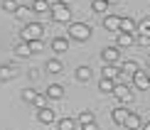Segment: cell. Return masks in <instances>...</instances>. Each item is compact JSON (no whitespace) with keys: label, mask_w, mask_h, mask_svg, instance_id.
I'll use <instances>...</instances> for the list:
<instances>
[{"label":"cell","mask_w":150,"mask_h":130,"mask_svg":"<svg viewBox=\"0 0 150 130\" xmlns=\"http://www.w3.org/2000/svg\"><path fill=\"white\" fill-rule=\"evenodd\" d=\"M42 34H45V27H42L40 22H25V27L20 30V42H35V39H42Z\"/></svg>","instance_id":"obj_1"},{"label":"cell","mask_w":150,"mask_h":130,"mask_svg":"<svg viewBox=\"0 0 150 130\" xmlns=\"http://www.w3.org/2000/svg\"><path fill=\"white\" fill-rule=\"evenodd\" d=\"M91 25H86V22H71L69 25V37L74 42H89V37H91Z\"/></svg>","instance_id":"obj_2"},{"label":"cell","mask_w":150,"mask_h":130,"mask_svg":"<svg viewBox=\"0 0 150 130\" xmlns=\"http://www.w3.org/2000/svg\"><path fill=\"white\" fill-rule=\"evenodd\" d=\"M49 17H52L54 22H59V25H71V10L67 8V5H62V3H52Z\"/></svg>","instance_id":"obj_3"},{"label":"cell","mask_w":150,"mask_h":130,"mask_svg":"<svg viewBox=\"0 0 150 130\" xmlns=\"http://www.w3.org/2000/svg\"><path fill=\"white\" fill-rule=\"evenodd\" d=\"M101 25H103V30H108V32H113V34H118V32H121V17H118V15H113V12L103 15Z\"/></svg>","instance_id":"obj_4"},{"label":"cell","mask_w":150,"mask_h":130,"mask_svg":"<svg viewBox=\"0 0 150 130\" xmlns=\"http://www.w3.org/2000/svg\"><path fill=\"white\" fill-rule=\"evenodd\" d=\"M113 98H118L121 103H130V101H133V91H130V86H126V84H116Z\"/></svg>","instance_id":"obj_5"},{"label":"cell","mask_w":150,"mask_h":130,"mask_svg":"<svg viewBox=\"0 0 150 130\" xmlns=\"http://www.w3.org/2000/svg\"><path fill=\"white\" fill-rule=\"evenodd\" d=\"M118 44H113V47H103L101 49V59H103V64H116L118 61V57H121V52H118Z\"/></svg>","instance_id":"obj_6"},{"label":"cell","mask_w":150,"mask_h":130,"mask_svg":"<svg viewBox=\"0 0 150 130\" xmlns=\"http://www.w3.org/2000/svg\"><path fill=\"white\" fill-rule=\"evenodd\" d=\"M130 113H133V110H128L126 106H116L113 110H111V118H113V123H118V125H126Z\"/></svg>","instance_id":"obj_7"},{"label":"cell","mask_w":150,"mask_h":130,"mask_svg":"<svg viewBox=\"0 0 150 130\" xmlns=\"http://www.w3.org/2000/svg\"><path fill=\"white\" fill-rule=\"evenodd\" d=\"M37 120L42 123V125H52V123H57V113H54L52 108H42V110H37Z\"/></svg>","instance_id":"obj_8"},{"label":"cell","mask_w":150,"mask_h":130,"mask_svg":"<svg viewBox=\"0 0 150 130\" xmlns=\"http://www.w3.org/2000/svg\"><path fill=\"white\" fill-rule=\"evenodd\" d=\"M133 86L135 89H150V76H148V69L145 71H135L133 74Z\"/></svg>","instance_id":"obj_9"},{"label":"cell","mask_w":150,"mask_h":130,"mask_svg":"<svg viewBox=\"0 0 150 130\" xmlns=\"http://www.w3.org/2000/svg\"><path fill=\"white\" fill-rule=\"evenodd\" d=\"M101 79H113V81H118V79H121V69H118L116 64H103Z\"/></svg>","instance_id":"obj_10"},{"label":"cell","mask_w":150,"mask_h":130,"mask_svg":"<svg viewBox=\"0 0 150 130\" xmlns=\"http://www.w3.org/2000/svg\"><path fill=\"white\" fill-rule=\"evenodd\" d=\"M52 52H57V54L69 52V39H67V37H54L52 39Z\"/></svg>","instance_id":"obj_11"},{"label":"cell","mask_w":150,"mask_h":130,"mask_svg":"<svg viewBox=\"0 0 150 130\" xmlns=\"http://www.w3.org/2000/svg\"><path fill=\"white\" fill-rule=\"evenodd\" d=\"M91 66H76V71H74V76H76L79 84H89L91 81Z\"/></svg>","instance_id":"obj_12"},{"label":"cell","mask_w":150,"mask_h":130,"mask_svg":"<svg viewBox=\"0 0 150 130\" xmlns=\"http://www.w3.org/2000/svg\"><path fill=\"white\" fill-rule=\"evenodd\" d=\"M116 44H118V47H133V44H135V34H130V32H118V34H116Z\"/></svg>","instance_id":"obj_13"},{"label":"cell","mask_w":150,"mask_h":130,"mask_svg":"<svg viewBox=\"0 0 150 130\" xmlns=\"http://www.w3.org/2000/svg\"><path fill=\"white\" fill-rule=\"evenodd\" d=\"M121 32L138 34V22H135L133 17H121Z\"/></svg>","instance_id":"obj_14"},{"label":"cell","mask_w":150,"mask_h":130,"mask_svg":"<svg viewBox=\"0 0 150 130\" xmlns=\"http://www.w3.org/2000/svg\"><path fill=\"white\" fill-rule=\"evenodd\" d=\"M15 64H0V81H10V79H15Z\"/></svg>","instance_id":"obj_15"},{"label":"cell","mask_w":150,"mask_h":130,"mask_svg":"<svg viewBox=\"0 0 150 130\" xmlns=\"http://www.w3.org/2000/svg\"><path fill=\"white\" fill-rule=\"evenodd\" d=\"M116 84L113 79H98V91L101 93H108V96H113V89H116Z\"/></svg>","instance_id":"obj_16"},{"label":"cell","mask_w":150,"mask_h":130,"mask_svg":"<svg viewBox=\"0 0 150 130\" xmlns=\"http://www.w3.org/2000/svg\"><path fill=\"white\" fill-rule=\"evenodd\" d=\"M32 10H35V15L52 12V3H49V0H35V3H32Z\"/></svg>","instance_id":"obj_17"},{"label":"cell","mask_w":150,"mask_h":130,"mask_svg":"<svg viewBox=\"0 0 150 130\" xmlns=\"http://www.w3.org/2000/svg\"><path fill=\"white\" fill-rule=\"evenodd\" d=\"M76 125H79V120L76 118H59L57 120V130H76Z\"/></svg>","instance_id":"obj_18"},{"label":"cell","mask_w":150,"mask_h":130,"mask_svg":"<svg viewBox=\"0 0 150 130\" xmlns=\"http://www.w3.org/2000/svg\"><path fill=\"white\" fill-rule=\"evenodd\" d=\"M32 15H35L32 5H20V8H17V12H15L17 20H27V22H30V17H32Z\"/></svg>","instance_id":"obj_19"},{"label":"cell","mask_w":150,"mask_h":130,"mask_svg":"<svg viewBox=\"0 0 150 130\" xmlns=\"http://www.w3.org/2000/svg\"><path fill=\"white\" fill-rule=\"evenodd\" d=\"M121 71L128 74V76H133L135 71H140V66H138V61H135V59H128V61H123V64H121Z\"/></svg>","instance_id":"obj_20"},{"label":"cell","mask_w":150,"mask_h":130,"mask_svg":"<svg viewBox=\"0 0 150 130\" xmlns=\"http://www.w3.org/2000/svg\"><path fill=\"white\" fill-rule=\"evenodd\" d=\"M45 93H47L49 98H54V101H57V98L64 96V86H62V84H49V89L45 91Z\"/></svg>","instance_id":"obj_21"},{"label":"cell","mask_w":150,"mask_h":130,"mask_svg":"<svg viewBox=\"0 0 150 130\" xmlns=\"http://www.w3.org/2000/svg\"><path fill=\"white\" fill-rule=\"evenodd\" d=\"M79 125H89V123H96V115H93V110H81L76 115Z\"/></svg>","instance_id":"obj_22"},{"label":"cell","mask_w":150,"mask_h":130,"mask_svg":"<svg viewBox=\"0 0 150 130\" xmlns=\"http://www.w3.org/2000/svg\"><path fill=\"white\" fill-rule=\"evenodd\" d=\"M108 8L111 5L106 0H91V10L93 12H101V15H108Z\"/></svg>","instance_id":"obj_23"},{"label":"cell","mask_w":150,"mask_h":130,"mask_svg":"<svg viewBox=\"0 0 150 130\" xmlns=\"http://www.w3.org/2000/svg\"><path fill=\"white\" fill-rule=\"evenodd\" d=\"M45 69H47L49 74H62V71H64V66H62L59 59H49L47 64H45Z\"/></svg>","instance_id":"obj_24"},{"label":"cell","mask_w":150,"mask_h":130,"mask_svg":"<svg viewBox=\"0 0 150 130\" xmlns=\"http://www.w3.org/2000/svg\"><path fill=\"white\" fill-rule=\"evenodd\" d=\"M126 128L128 130H140V115L138 113H130L128 120H126Z\"/></svg>","instance_id":"obj_25"},{"label":"cell","mask_w":150,"mask_h":130,"mask_svg":"<svg viewBox=\"0 0 150 130\" xmlns=\"http://www.w3.org/2000/svg\"><path fill=\"white\" fill-rule=\"evenodd\" d=\"M15 54H17V57H30L32 49H30L27 42H17V44H15Z\"/></svg>","instance_id":"obj_26"},{"label":"cell","mask_w":150,"mask_h":130,"mask_svg":"<svg viewBox=\"0 0 150 130\" xmlns=\"http://www.w3.org/2000/svg\"><path fill=\"white\" fill-rule=\"evenodd\" d=\"M32 106H35L37 110L47 108V106H49V96H47V93H37V98H35V103H32Z\"/></svg>","instance_id":"obj_27"},{"label":"cell","mask_w":150,"mask_h":130,"mask_svg":"<svg viewBox=\"0 0 150 130\" xmlns=\"http://www.w3.org/2000/svg\"><path fill=\"white\" fill-rule=\"evenodd\" d=\"M0 8H3L5 12H12V15H15L17 8H20V3H17V0H3V3H0Z\"/></svg>","instance_id":"obj_28"},{"label":"cell","mask_w":150,"mask_h":130,"mask_svg":"<svg viewBox=\"0 0 150 130\" xmlns=\"http://www.w3.org/2000/svg\"><path fill=\"white\" fill-rule=\"evenodd\" d=\"M138 34H150V17H143L138 22Z\"/></svg>","instance_id":"obj_29"},{"label":"cell","mask_w":150,"mask_h":130,"mask_svg":"<svg viewBox=\"0 0 150 130\" xmlns=\"http://www.w3.org/2000/svg\"><path fill=\"white\" fill-rule=\"evenodd\" d=\"M35 98H37V91H32V89H25L22 91V101L25 103H35Z\"/></svg>","instance_id":"obj_30"},{"label":"cell","mask_w":150,"mask_h":130,"mask_svg":"<svg viewBox=\"0 0 150 130\" xmlns=\"http://www.w3.org/2000/svg\"><path fill=\"white\" fill-rule=\"evenodd\" d=\"M135 44H140V47H150V34H135Z\"/></svg>","instance_id":"obj_31"},{"label":"cell","mask_w":150,"mask_h":130,"mask_svg":"<svg viewBox=\"0 0 150 130\" xmlns=\"http://www.w3.org/2000/svg\"><path fill=\"white\" fill-rule=\"evenodd\" d=\"M42 39H35V42H30V49H32V54H37V52H42Z\"/></svg>","instance_id":"obj_32"},{"label":"cell","mask_w":150,"mask_h":130,"mask_svg":"<svg viewBox=\"0 0 150 130\" xmlns=\"http://www.w3.org/2000/svg\"><path fill=\"white\" fill-rule=\"evenodd\" d=\"M27 74H30V79H40V69H35V66H32Z\"/></svg>","instance_id":"obj_33"},{"label":"cell","mask_w":150,"mask_h":130,"mask_svg":"<svg viewBox=\"0 0 150 130\" xmlns=\"http://www.w3.org/2000/svg\"><path fill=\"white\" fill-rule=\"evenodd\" d=\"M79 130H96V123H89V125H79Z\"/></svg>","instance_id":"obj_34"},{"label":"cell","mask_w":150,"mask_h":130,"mask_svg":"<svg viewBox=\"0 0 150 130\" xmlns=\"http://www.w3.org/2000/svg\"><path fill=\"white\" fill-rule=\"evenodd\" d=\"M57 3H62V5H67V8H69V5L74 3V0H57Z\"/></svg>","instance_id":"obj_35"},{"label":"cell","mask_w":150,"mask_h":130,"mask_svg":"<svg viewBox=\"0 0 150 130\" xmlns=\"http://www.w3.org/2000/svg\"><path fill=\"white\" fill-rule=\"evenodd\" d=\"M106 3H108V5H118V3H121V0H106Z\"/></svg>","instance_id":"obj_36"},{"label":"cell","mask_w":150,"mask_h":130,"mask_svg":"<svg viewBox=\"0 0 150 130\" xmlns=\"http://www.w3.org/2000/svg\"><path fill=\"white\" fill-rule=\"evenodd\" d=\"M143 130H150V120H148V123H145V125H143Z\"/></svg>","instance_id":"obj_37"},{"label":"cell","mask_w":150,"mask_h":130,"mask_svg":"<svg viewBox=\"0 0 150 130\" xmlns=\"http://www.w3.org/2000/svg\"><path fill=\"white\" fill-rule=\"evenodd\" d=\"M145 64H148V69H150V54H148V59H145Z\"/></svg>","instance_id":"obj_38"},{"label":"cell","mask_w":150,"mask_h":130,"mask_svg":"<svg viewBox=\"0 0 150 130\" xmlns=\"http://www.w3.org/2000/svg\"><path fill=\"white\" fill-rule=\"evenodd\" d=\"M148 76H150V69H148Z\"/></svg>","instance_id":"obj_39"},{"label":"cell","mask_w":150,"mask_h":130,"mask_svg":"<svg viewBox=\"0 0 150 130\" xmlns=\"http://www.w3.org/2000/svg\"><path fill=\"white\" fill-rule=\"evenodd\" d=\"M32 3H35V0H32Z\"/></svg>","instance_id":"obj_40"}]
</instances>
